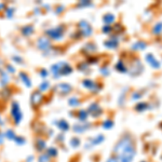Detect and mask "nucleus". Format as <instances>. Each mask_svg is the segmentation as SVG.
<instances>
[{
  "label": "nucleus",
  "mask_w": 162,
  "mask_h": 162,
  "mask_svg": "<svg viewBox=\"0 0 162 162\" xmlns=\"http://www.w3.org/2000/svg\"><path fill=\"white\" fill-rule=\"evenodd\" d=\"M11 117L13 121H14L15 125H18L23 119V112H22V109H21V106H20V103L14 101V102H12L11 104Z\"/></svg>",
  "instance_id": "f257e3e1"
},
{
  "label": "nucleus",
  "mask_w": 162,
  "mask_h": 162,
  "mask_svg": "<svg viewBox=\"0 0 162 162\" xmlns=\"http://www.w3.org/2000/svg\"><path fill=\"white\" fill-rule=\"evenodd\" d=\"M64 33H65V28L63 26H56V27L48 29L46 34L50 39L61 40L63 38V36H64Z\"/></svg>",
  "instance_id": "f03ea898"
},
{
  "label": "nucleus",
  "mask_w": 162,
  "mask_h": 162,
  "mask_svg": "<svg viewBox=\"0 0 162 162\" xmlns=\"http://www.w3.org/2000/svg\"><path fill=\"white\" fill-rule=\"evenodd\" d=\"M36 47L39 49L40 51L42 52H48L50 49L52 48V43L50 41V39L47 37H40L39 39L37 40V42H36Z\"/></svg>",
  "instance_id": "7ed1b4c3"
},
{
  "label": "nucleus",
  "mask_w": 162,
  "mask_h": 162,
  "mask_svg": "<svg viewBox=\"0 0 162 162\" xmlns=\"http://www.w3.org/2000/svg\"><path fill=\"white\" fill-rule=\"evenodd\" d=\"M43 101V94L39 90H35L30 95V104L33 107H38Z\"/></svg>",
  "instance_id": "20e7f679"
},
{
  "label": "nucleus",
  "mask_w": 162,
  "mask_h": 162,
  "mask_svg": "<svg viewBox=\"0 0 162 162\" xmlns=\"http://www.w3.org/2000/svg\"><path fill=\"white\" fill-rule=\"evenodd\" d=\"M79 30L83 37H89V36L92 34L91 26H90V24H89L88 22H85V21H81L79 23Z\"/></svg>",
  "instance_id": "39448f33"
},
{
  "label": "nucleus",
  "mask_w": 162,
  "mask_h": 162,
  "mask_svg": "<svg viewBox=\"0 0 162 162\" xmlns=\"http://www.w3.org/2000/svg\"><path fill=\"white\" fill-rule=\"evenodd\" d=\"M56 90L58 91V93L62 94V95H66V94H69L72 91V87H71L69 83L62 82L56 85Z\"/></svg>",
  "instance_id": "423d86ee"
},
{
  "label": "nucleus",
  "mask_w": 162,
  "mask_h": 162,
  "mask_svg": "<svg viewBox=\"0 0 162 162\" xmlns=\"http://www.w3.org/2000/svg\"><path fill=\"white\" fill-rule=\"evenodd\" d=\"M35 147L37 149V151H39L40 154H42L43 151L47 150V142L41 137H38L36 141H35Z\"/></svg>",
  "instance_id": "0eeeda50"
},
{
  "label": "nucleus",
  "mask_w": 162,
  "mask_h": 162,
  "mask_svg": "<svg viewBox=\"0 0 162 162\" xmlns=\"http://www.w3.org/2000/svg\"><path fill=\"white\" fill-rule=\"evenodd\" d=\"M63 65V62H60V63H56V64H53V65L51 66V74L53 75L54 78H58L61 77L60 75V71H61V67H62Z\"/></svg>",
  "instance_id": "6e6552de"
},
{
  "label": "nucleus",
  "mask_w": 162,
  "mask_h": 162,
  "mask_svg": "<svg viewBox=\"0 0 162 162\" xmlns=\"http://www.w3.org/2000/svg\"><path fill=\"white\" fill-rule=\"evenodd\" d=\"M56 126L60 129L62 132H67L69 130V123L64 119H61V120H57L56 122H55Z\"/></svg>",
  "instance_id": "1a4fd4ad"
},
{
  "label": "nucleus",
  "mask_w": 162,
  "mask_h": 162,
  "mask_svg": "<svg viewBox=\"0 0 162 162\" xmlns=\"http://www.w3.org/2000/svg\"><path fill=\"white\" fill-rule=\"evenodd\" d=\"M34 26L33 25H26V26H23L22 27V29H21V33H22V35L23 36H25V37H29V36H31V35L34 34Z\"/></svg>",
  "instance_id": "9d476101"
},
{
  "label": "nucleus",
  "mask_w": 162,
  "mask_h": 162,
  "mask_svg": "<svg viewBox=\"0 0 162 162\" xmlns=\"http://www.w3.org/2000/svg\"><path fill=\"white\" fill-rule=\"evenodd\" d=\"M71 72H72L71 66H69L67 63L63 62V65H62V67H61V71H60L61 76H67V75L71 74Z\"/></svg>",
  "instance_id": "9b49d317"
},
{
  "label": "nucleus",
  "mask_w": 162,
  "mask_h": 162,
  "mask_svg": "<svg viewBox=\"0 0 162 162\" xmlns=\"http://www.w3.org/2000/svg\"><path fill=\"white\" fill-rule=\"evenodd\" d=\"M18 76H20V79L23 81L24 84L27 87V88H30L31 87V80L30 78H29V76L26 72H24V71H21L20 74H18Z\"/></svg>",
  "instance_id": "f8f14e48"
},
{
  "label": "nucleus",
  "mask_w": 162,
  "mask_h": 162,
  "mask_svg": "<svg viewBox=\"0 0 162 162\" xmlns=\"http://www.w3.org/2000/svg\"><path fill=\"white\" fill-rule=\"evenodd\" d=\"M87 129H88V126H87L85 123H83V124H81V123H76V124L74 125V132H76V133H83Z\"/></svg>",
  "instance_id": "ddd939ff"
},
{
  "label": "nucleus",
  "mask_w": 162,
  "mask_h": 162,
  "mask_svg": "<svg viewBox=\"0 0 162 162\" xmlns=\"http://www.w3.org/2000/svg\"><path fill=\"white\" fill-rule=\"evenodd\" d=\"M46 154L49 157H51V158H55L58 155V151H57V149L55 147H48L46 150Z\"/></svg>",
  "instance_id": "4468645a"
},
{
  "label": "nucleus",
  "mask_w": 162,
  "mask_h": 162,
  "mask_svg": "<svg viewBox=\"0 0 162 162\" xmlns=\"http://www.w3.org/2000/svg\"><path fill=\"white\" fill-rule=\"evenodd\" d=\"M10 81V78H9V74L6 70H3L1 72V77H0V83L2 85H6L7 83Z\"/></svg>",
  "instance_id": "2eb2a0df"
},
{
  "label": "nucleus",
  "mask_w": 162,
  "mask_h": 162,
  "mask_svg": "<svg viewBox=\"0 0 162 162\" xmlns=\"http://www.w3.org/2000/svg\"><path fill=\"white\" fill-rule=\"evenodd\" d=\"M49 88H50V83H49V81H47V80H43L42 82L40 83L39 89H38V90L42 93V92H46L47 90H49Z\"/></svg>",
  "instance_id": "dca6fc26"
},
{
  "label": "nucleus",
  "mask_w": 162,
  "mask_h": 162,
  "mask_svg": "<svg viewBox=\"0 0 162 162\" xmlns=\"http://www.w3.org/2000/svg\"><path fill=\"white\" fill-rule=\"evenodd\" d=\"M52 158L51 157H49L46 152H42V154H40L39 157H38V162H51Z\"/></svg>",
  "instance_id": "f3484780"
},
{
  "label": "nucleus",
  "mask_w": 162,
  "mask_h": 162,
  "mask_svg": "<svg viewBox=\"0 0 162 162\" xmlns=\"http://www.w3.org/2000/svg\"><path fill=\"white\" fill-rule=\"evenodd\" d=\"M4 137L9 141H14V138L16 137V134L14 133L13 130H7L6 133H4Z\"/></svg>",
  "instance_id": "a211bd4d"
},
{
  "label": "nucleus",
  "mask_w": 162,
  "mask_h": 162,
  "mask_svg": "<svg viewBox=\"0 0 162 162\" xmlns=\"http://www.w3.org/2000/svg\"><path fill=\"white\" fill-rule=\"evenodd\" d=\"M13 142L16 144V145L18 146H23L24 144L26 143V138L24 136H21V135H16V137L14 138V141Z\"/></svg>",
  "instance_id": "6ab92c4d"
},
{
  "label": "nucleus",
  "mask_w": 162,
  "mask_h": 162,
  "mask_svg": "<svg viewBox=\"0 0 162 162\" xmlns=\"http://www.w3.org/2000/svg\"><path fill=\"white\" fill-rule=\"evenodd\" d=\"M104 138L105 137L103 136V135H98V136L94 137L93 139H91V145H98V144H101L104 141Z\"/></svg>",
  "instance_id": "aec40b11"
},
{
  "label": "nucleus",
  "mask_w": 162,
  "mask_h": 162,
  "mask_svg": "<svg viewBox=\"0 0 162 162\" xmlns=\"http://www.w3.org/2000/svg\"><path fill=\"white\" fill-rule=\"evenodd\" d=\"M68 104H69V106H71V107H76V106H79L80 102L77 97H70L68 100Z\"/></svg>",
  "instance_id": "412c9836"
},
{
  "label": "nucleus",
  "mask_w": 162,
  "mask_h": 162,
  "mask_svg": "<svg viewBox=\"0 0 162 162\" xmlns=\"http://www.w3.org/2000/svg\"><path fill=\"white\" fill-rule=\"evenodd\" d=\"M69 145H70L72 148L79 147V146H80V139L77 138V137H74V138H71L70 142H69Z\"/></svg>",
  "instance_id": "4be33fe9"
},
{
  "label": "nucleus",
  "mask_w": 162,
  "mask_h": 162,
  "mask_svg": "<svg viewBox=\"0 0 162 162\" xmlns=\"http://www.w3.org/2000/svg\"><path fill=\"white\" fill-rule=\"evenodd\" d=\"M78 118H79V120H81V121L87 120V118H88V111L87 110H80L79 114H78Z\"/></svg>",
  "instance_id": "5701e85b"
},
{
  "label": "nucleus",
  "mask_w": 162,
  "mask_h": 162,
  "mask_svg": "<svg viewBox=\"0 0 162 162\" xmlns=\"http://www.w3.org/2000/svg\"><path fill=\"white\" fill-rule=\"evenodd\" d=\"M14 14V9L13 8H7L6 9V16L9 17V18H11Z\"/></svg>",
  "instance_id": "b1692460"
},
{
  "label": "nucleus",
  "mask_w": 162,
  "mask_h": 162,
  "mask_svg": "<svg viewBox=\"0 0 162 162\" xmlns=\"http://www.w3.org/2000/svg\"><path fill=\"white\" fill-rule=\"evenodd\" d=\"M114 15L112 14H110V13H109V14H106L105 16H104V22H105V23H111V22H112V21H114Z\"/></svg>",
  "instance_id": "393cba45"
},
{
  "label": "nucleus",
  "mask_w": 162,
  "mask_h": 162,
  "mask_svg": "<svg viewBox=\"0 0 162 162\" xmlns=\"http://www.w3.org/2000/svg\"><path fill=\"white\" fill-rule=\"evenodd\" d=\"M82 83H83V85H84L85 88H88V89L93 88V85H94V82H93V81H91V80H89V79L84 80V81H83Z\"/></svg>",
  "instance_id": "a878e982"
},
{
  "label": "nucleus",
  "mask_w": 162,
  "mask_h": 162,
  "mask_svg": "<svg viewBox=\"0 0 162 162\" xmlns=\"http://www.w3.org/2000/svg\"><path fill=\"white\" fill-rule=\"evenodd\" d=\"M112 125H114L112 121H109V120H108V121H105V122L103 123V126H104L105 129H110Z\"/></svg>",
  "instance_id": "bb28decb"
},
{
  "label": "nucleus",
  "mask_w": 162,
  "mask_h": 162,
  "mask_svg": "<svg viewBox=\"0 0 162 162\" xmlns=\"http://www.w3.org/2000/svg\"><path fill=\"white\" fill-rule=\"evenodd\" d=\"M7 69H8V70H6L7 72H10V74H14L15 72V69H14V67H13V66L12 65H10V64H8V65H7Z\"/></svg>",
  "instance_id": "cd10ccee"
},
{
  "label": "nucleus",
  "mask_w": 162,
  "mask_h": 162,
  "mask_svg": "<svg viewBox=\"0 0 162 162\" xmlns=\"http://www.w3.org/2000/svg\"><path fill=\"white\" fill-rule=\"evenodd\" d=\"M13 61H16V63H18V64H23V58L20 56H13Z\"/></svg>",
  "instance_id": "c85d7f7f"
},
{
  "label": "nucleus",
  "mask_w": 162,
  "mask_h": 162,
  "mask_svg": "<svg viewBox=\"0 0 162 162\" xmlns=\"http://www.w3.org/2000/svg\"><path fill=\"white\" fill-rule=\"evenodd\" d=\"M40 76L44 79V78L48 76V71H47V69H41V71H40Z\"/></svg>",
  "instance_id": "c756f323"
},
{
  "label": "nucleus",
  "mask_w": 162,
  "mask_h": 162,
  "mask_svg": "<svg viewBox=\"0 0 162 162\" xmlns=\"http://www.w3.org/2000/svg\"><path fill=\"white\" fill-rule=\"evenodd\" d=\"M4 139H6V137H4V133H0V145H2L3 142H4Z\"/></svg>",
  "instance_id": "7c9ffc66"
},
{
  "label": "nucleus",
  "mask_w": 162,
  "mask_h": 162,
  "mask_svg": "<svg viewBox=\"0 0 162 162\" xmlns=\"http://www.w3.org/2000/svg\"><path fill=\"white\" fill-rule=\"evenodd\" d=\"M6 8V4L4 3H0V11H2V9Z\"/></svg>",
  "instance_id": "2f4dec72"
},
{
  "label": "nucleus",
  "mask_w": 162,
  "mask_h": 162,
  "mask_svg": "<svg viewBox=\"0 0 162 162\" xmlns=\"http://www.w3.org/2000/svg\"><path fill=\"white\" fill-rule=\"evenodd\" d=\"M1 125H3V121H2V119H1V117H0V126Z\"/></svg>",
  "instance_id": "473e14b6"
}]
</instances>
